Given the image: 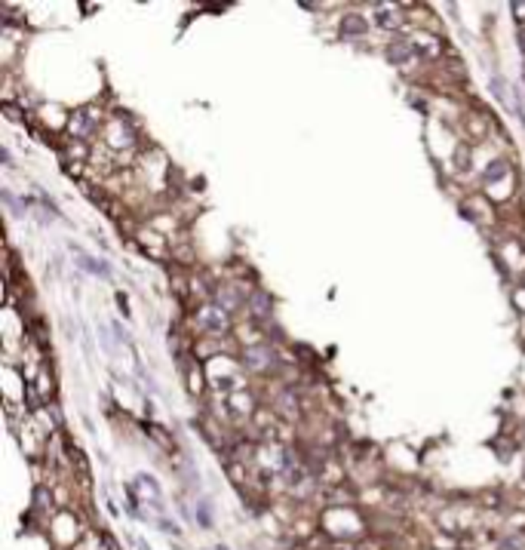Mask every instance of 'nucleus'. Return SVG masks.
Returning <instances> with one entry per match:
<instances>
[{"mask_svg": "<svg viewBox=\"0 0 525 550\" xmlns=\"http://www.w3.org/2000/svg\"><path fill=\"white\" fill-rule=\"evenodd\" d=\"M92 111H80L77 117L71 120V133L77 136V138H87V136H92V129H96V123H98V117H89Z\"/></svg>", "mask_w": 525, "mask_h": 550, "instance_id": "f257e3e1", "label": "nucleus"}]
</instances>
